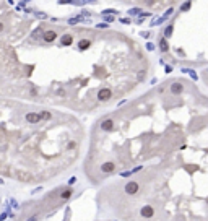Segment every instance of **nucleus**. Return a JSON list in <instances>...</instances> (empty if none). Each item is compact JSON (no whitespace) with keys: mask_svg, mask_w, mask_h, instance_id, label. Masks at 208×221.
<instances>
[{"mask_svg":"<svg viewBox=\"0 0 208 221\" xmlns=\"http://www.w3.org/2000/svg\"><path fill=\"white\" fill-rule=\"evenodd\" d=\"M151 60L112 28L34 18L0 2V98L91 114L133 93Z\"/></svg>","mask_w":208,"mask_h":221,"instance_id":"2","label":"nucleus"},{"mask_svg":"<svg viewBox=\"0 0 208 221\" xmlns=\"http://www.w3.org/2000/svg\"><path fill=\"white\" fill-rule=\"evenodd\" d=\"M83 171L119 221H208V94L171 77L94 122Z\"/></svg>","mask_w":208,"mask_h":221,"instance_id":"1","label":"nucleus"},{"mask_svg":"<svg viewBox=\"0 0 208 221\" xmlns=\"http://www.w3.org/2000/svg\"><path fill=\"white\" fill-rule=\"evenodd\" d=\"M0 208H2V197H0Z\"/></svg>","mask_w":208,"mask_h":221,"instance_id":"5","label":"nucleus"},{"mask_svg":"<svg viewBox=\"0 0 208 221\" xmlns=\"http://www.w3.org/2000/svg\"><path fill=\"white\" fill-rule=\"evenodd\" d=\"M202 80L205 81V85L208 86V68H205V70L202 72Z\"/></svg>","mask_w":208,"mask_h":221,"instance_id":"4","label":"nucleus"},{"mask_svg":"<svg viewBox=\"0 0 208 221\" xmlns=\"http://www.w3.org/2000/svg\"><path fill=\"white\" fill-rule=\"evenodd\" d=\"M86 130L77 115L55 107L0 98V176L39 186L80 159Z\"/></svg>","mask_w":208,"mask_h":221,"instance_id":"3","label":"nucleus"}]
</instances>
